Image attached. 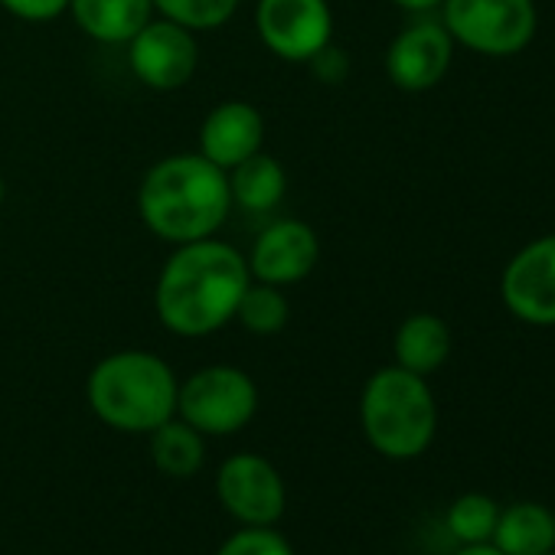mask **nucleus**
<instances>
[{
  "instance_id": "obj_12",
  "label": "nucleus",
  "mask_w": 555,
  "mask_h": 555,
  "mask_svg": "<svg viewBox=\"0 0 555 555\" xmlns=\"http://www.w3.org/2000/svg\"><path fill=\"white\" fill-rule=\"evenodd\" d=\"M454 56V40L444 24L418 21L405 27L386 50L389 82L402 92H428L435 89Z\"/></svg>"
},
{
  "instance_id": "obj_2",
  "label": "nucleus",
  "mask_w": 555,
  "mask_h": 555,
  "mask_svg": "<svg viewBox=\"0 0 555 555\" xmlns=\"http://www.w3.org/2000/svg\"><path fill=\"white\" fill-rule=\"evenodd\" d=\"M229 209L232 196L225 170L199 151L157 160L138 186V212L144 225L170 245L216 235L229 219Z\"/></svg>"
},
{
  "instance_id": "obj_3",
  "label": "nucleus",
  "mask_w": 555,
  "mask_h": 555,
  "mask_svg": "<svg viewBox=\"0 0 555 555\" xmlns=\"http://www.w3.org/2000/svg\"><path fill=\"white\" fill-rule=\"evenodd\" d=\"M177 376L147 350H118L95 363L89 373L92 412L118 431L151 435L157 425L177 415Z\"/></svg>"
},
{
  "instance_id": "obj_9",
  "label": "nucleus",
  "mask_w": 555,
  "mask_h": 555,
  "mask_svg": "<svg viewBox=\"0 0 555 555\" xmlns=\"http://www.w3.org/2000/svg\"><path fill=\"white\" fill-rule=\"evenodd\" d=\"M245 261L255 282L288 288L314 274L321 261V238L301 219H278L255 235Z\"/></svg>"
},
{
  "instance_id": "obj_19",
  "label": "nucleus",
  "mask_w": 555,
  "mask_h": 555,
  "mask_svg": "<svg viewBox=\"0 0 555 555\" xmlns=\"http://www.w3.org/2000/svg\"><path fill=\"white\" fill-rule=\"evenodd\" d=\"M232 321H238L255 337H274L292 321V301H288L285 288H274V285H264L251 278L245 295L238 298Z\"/></svg>"
},
{
  "instance_id": "obj_5",
  "label": "nucleus",
  "mask_w": 555,
  "mask_h": 555,
  "mask_svg": "<svg viewBox=\"0 0 555 555\" xmlns=\"http://www.w3.org/2000/svg\"><path fill=\"white\" fill-rule=\"evenodd\" d=\"M258 409V389L238 366H203L177 389V415L199 435L242 431Z\"/></svg>"
},
{
  "instance_id": "obj_25",
  "label": "nucleus",
  "mask_w": 555,
  "mask_h": 555,
  "mask_svg": "<svg viewBox=\"0 0 555 555\" xmlns=\"http://www.w3.org/2000/svg\"><path fill=\"white\" fill-rule=\"evenodd\" d=\"M454 555H503L493 542H470V545H461Z\"/></svg>"
},
{
  "instance_id": "obj_23",
  "label": "nucleus",
  "mask_w": 555,
  "mask_h": 555,
  "mask_svg": "<svg viewBox=\"0 0 555 555\" xmlns=\"http://www.w3.org/2000/svg\"><path fill=\"white\" fill-rule=\"evenodd\" d=\"M0 8L27 24H50L69 14V0H0Z\"/></svg>"
},
{
  "instance_id": "obj_21",
  "label": "nucleus",
  "mask_w": 555,
  "mask_h": 555,
  "mask_svg": "<svg viewBox=\"0 0 555 555\" xmlns=\"http://www.w3.org/2000/svg\"><path fill=\"white\" fill-rule=\"evenodd\" d=\"M238 11V0H154V14L173 21L193 34L219 30Z\"/></svg>"
},
{
  "instance_id": "obj_8",
  "label": "nucleus",
  "mask_w": 555,
  "mask_h": 555,
  "mask_svg": "<svg viewBox=\"0 0 555 555\" xmlns=\"http://www.w3.org/2000/svg\"><path fill=\"white\" fill-rule=\"evenodd\" d=\"M199 63V47L193 30L151 17L131 40H128V66L141 86L154 92H177L190 86Z\"/></svg>"
},
{
  "instance_id": "obj_28",
  "label": "nucleus",
  "mask_w": 555,
  "mask_h": 555,
  "mask_svg": "<svg viewBox=\"0 0 555 555\" xmlns=\"http://www.w3.org/2000/svg\"><path fill=\"white\" fill-rule=\"evenodd\" d=\"M545 555H555V548H552V552H545Z\"/></svg>"
},
{
  "instance_id": "obj_4",
  "label": "nucleus",
  "mask_w": 555,
  "mask_h": 555,
  "mask_svg": "<svg viewBox=\"0 0 555 555\" xmlns=\"http://www.w3.org/2000/svg\"><path fill=\"white\" fill-rule=\"evenodd\" d=\"M360 422L366 441L392 457L409 461L428 451L438 428V405L425 383L402 366H386L370 376L360 399Z\"/></svg>"
},
{
  "instance_id": "obj_14",
  "label": "nucleus",
  "mask_w": 555,
  "mask_h": 555,
  "mask_svg": "<svg viewBox=\"0 0 555 555\" xmlns=\"http://www.w3.org/2000/svg\"><path fill=\"white\" fill-rule=\"evenodd\" d=\"M69 14L86 37L108 47H128L154 17V0H69Z\"/></svg>"
},
{
  "instance_id": "obj_11",
  "label": "nucleus",
  "mask_w": 555,
  "mask_h": 555,
  "mask_svg": "<svg viewBox=\"0 0 555 555\" xmlns=\"http://www.w3.org/2000/svg\"><path fill=\"white\" fill-rule=\"evenodd\" d=\"M503 305L532 327H555V235L529 242L503 271Z\"/></svg>"
},
{
  "instance_id": "obj_10",
  "label": "nucleus",
  "mask_w": 555,
  "mask_h": 555,
  "mask_svg": "<svg viewBox=\"0 0 555 555\" xmlns=\"http://www.w3.org/2000/svg\"><path fill=\"white\" fill-rule=\"evenodd\" d=\"M222 506L245 526H271L285 513V483L261 454H232L216 477Z\"/></svg>"
},
{
  "instance_id": "obj_6",
  "label": "nucleus",
  "mask_w": 555,
  "mask_h": 555,
  "mask_svg": "<svg viewBox=\"0 0 555 555\" xmlns=\"http://www.w3.org/2000/svg\"><path fill=\"white\" fill-rule=\"evenodd\" d=\"M441 24L454 43L483 56H513L535 37L532 0H444Z\"/></svg>"
},
{
  "instance_id": "obj_27",
  "label": "nucleus",
  "mask_w": 555,
  "mask_h": 555,
  "mask_svg": "<svg viewBox=\"0 0 555 555\" xmlns=\"http://www.w3.org/2000/svg\"><path fill=\"white\" fill-rule=\"evenodd\" d=\"M4 199H8V183H4V173H0V206H4Z\"/></svg>"
},
{
  "instance_id": "obj_15",
  "label": "nucleus",
  "mask_w": 555,
  "mask_h": 555,
  "mask_svg": "<svg viewBox=\"0 0 555 555\" xmlns=\"http://www.w3.org/2000/svg\"><path fill=\"white\" fill-rule=\"evenodd\" d=\"M225 180H229L232 206L245 212H271L274 206H282L288 193V173L282 160L271 157L264 147L245 157L242 164H235L232 170H225Z\"/></svg>"
},
{
  "instance_id": "obj_1",
  "label": "nucleus",
  "mask_w": 555,
  "mask_h": 555,
  "mask_svg": "<svg viewBox=\"0 0 555 555\" xmlns=\"http://www.w3.org/2000/svg\"><path fill=\"white\" fill-rule=\"evenodd\" d=\"M251 282L245 255L222 238H196L173 248L154 288L160 324L177 337H209L222 331Z\"/></svg>"
},
{
  "instance_id": "obj_17",
  "label": "nucleus",
  "mask_w": 555,
  "mask_h": 555,
  "mask_svg": "<svg viewBox=\"0 0 555 555\" xmlns=\"http://www.w3.org/2000/svg\"><path fill=\"white\" fill-rule=\"evenodd\" d=\"M503 555H545L555 548V513L542 503H513L500 509L490 539Z\"/></svg>"
},
{
  "instance_id": "obj_26",
  "label": "nucleus",
  "mask_w": 555,
  "mask_h": 555,
  "mask_svg": "<svg viewBox=\"0 0 555 555\" xmlns=\"http://www.w3.org/2000/svg\"><path fill=\"white\" fill-rule=\"evenodd\" d=\"M399 8H405V11H415V14H422V11H435V8H441L444 0H396Z\"/></svg>"
},
{
  "instance_id": "obj_20",
  "label": "nucleus",
  "mask_w": 555,
  "mask_h": 555,
  "mask_svg": "<svg viewBox=\"0 0 555 555\" xmlns=\"http://www.w3.org/2000/svg\"><path fill=\"white\" fill-rule=\"evenodd\" d=\"M500 506L487 493H464L451 503L448 509V529L461 545L470 542H490L496 529Z\"/></svg>"
},
{
  "instance_id": "obj_16",
  "label": "nucleus",
  "mask_w": 555,
  "mask_h": 555,
  "mask_svg": "<svg viewBox=\"0 0 555 555\" xmlns=\"http://www.w3.org/2000/svg\"><path fill=\"white\" fill-rule=\"evenodd\" d=\"M392 350H396V366L415 376H431L451 357V331L435 314H412L399 324Z\"/></svg>"
},
{
  "instance_id": "obj_7",
  "label": "nucleus",
  "mask_w": 555,
  "mask_h": 555,
  "mask_svg": "<svg viewBox=\"0 0 555 555\" xmlns=\"http://www.w3.org/2000/svg\"><path fill=\"white\" fill-rule=\"evenodd\" d=\"M255 34L268 53L285 63H311L334 37L327 0H258Z\"/></svg>"
},
{
  "instance_id": "obj_22",
  "label": "nucleus",
  "mask_w": 555,
  "mask_h": 555,
  "mask_svg": "<svg viewBox=\"0 0 555 555\" xmlns=\"http://www.w3.org/2000/svg\"><path fill=\"white\" fill-rule=\"evenodd\" d=\"M216 555H295L288 539L271 526H245L242 532L229 535Z\"/></svg>"
},
{
  "instance_id": "obj_24",
  "label": "nucleus",
  "mask_w": 555,
  "mask_h": 555,
  "mask_svg": "<svg viewBox=\"0 0 555 555\" xmlns=\"http://www.w3.org/2000/svg\"><path fill=\"white\" fill-rule=\"evenodd\" d=\"M308 66H311V69L318 73V79H321V82H327V86L344 82V79H347V69H350L347 53H340V50H334V47H324V50H321Z\"/></svg>"
},
{
  "instance_id": "obj_13",
  "label": "nucleus",
  "mask_w": 555,
  "mask_h": 555,
  "mask_svg": "<svg viewBox=\"0 0 555 555\" xmlns=\"http://www.w3.org/2000/svg\"><path fill=\"white\" fill-rule=\"evenodd\" d=\"M264 147V118L251 102H219L199 125V154L219 170H232Z\"/></svg>"
},
{
  "instance_id": "obj_18",
  "label": "nucleus",
  "mask_w": 555,
  "mask_h": 555,
  "mask_svg": "<svg viewBox=\"0 0 555 555\" xmlns=\"http://www.w3.org/2000/svg\"><path fill=\"white\" fill-rule=\"evenodd\" d=\"M151 457L157 470H164L167 477H193L203 467L206 444L193 425L173 415L151 431Z\"/></svg>"
}]
</instances>
